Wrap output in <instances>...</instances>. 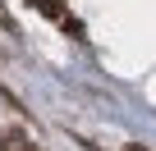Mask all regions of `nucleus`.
I'll return each instance as SVG.
<instances>
[{
    "instance_id": "f03ea898",
    "label": "nucleus",
    "mask_w": 156,
    "mask_h": 151,
    "mask_svg": "<svg viewBox=\"0 0 156 151\" xmlns=\"http://www.w3.org/2000/svg\"><path fill=\"white\" fill-rule=\"evenodd\" d=\"M0 151H37L28 137H19V133H0Z\"/></svg>"
},
{
    "instance_id": "f257e3e1",
    "label": "nucleus",
    "mask_w": 156,
    "mask_h": 151,
    "mask_svg": "<svg viewBox=\"0 0 156 151\" xmlns=\"http://www.w3.org/2000/svg\"><path fill=\"white\" fill-rule=\"evenodd\" d=\"M28 5H32L37 14H46V19H51L55 28H64V32H69L73 41H83V37H87V32H83V23H78V19L69 14V5H64V0H28Z\"/></svg>"
}]
</instances>
